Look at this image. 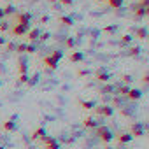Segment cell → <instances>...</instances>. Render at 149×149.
I'll list each match as a JSON object with an SVG mask.
<instances>
[{
  "label": "cell",
  "instance_id": "34",
  "mask_svg": "<svg viewBox=\"0 0 149 149\" xmlns=\"http://www.w3.org/2000/svg\"><path fill=\"white\" fill-rule=\"evenodd\" d=\"M26 53H30V54L35 53V46L33 44H26Z\"/></svg>",
  "mask_w": 149,
  "mask_h": 149
},
{
  "label": "cell",
  "instance_id": "2",
  "mask_svg": "<svg viewBox=\"0 0 149 149\" xmlns=\"http://www.w3.org/2000/svg\"><path fill=\"white\" fill-rule=\"evenodd\" d=\"M93 109H95V114L100 116V118H111V116H114V107H111V105H95Z\"/></svg>",
  "mask_w": 149,
  "mask_h": 149
},
{
  "label": "cell",
  "instance_id": "30",
  "mask_svg": "<svg viewBox=\"0 0 149 149\" xmlns=\"http://www.w3.org/2000/svg\"><path fill=\"white\" fill-rule=\"evenodd\" d=\"M16 53H19V54L26 53V44H18L16 46Z\"/></svg>",
  "mask_w": 149,
  "mask_h": 149
},
{
  "label": "cell",
  "instance_id": "8",
  "mask_svg": "<svg viewBox=\"0 0 149 149\" xmlns=\"http://www.w3.org/2000/svg\"><path fill=\"white\" fill-rule=\"evenodd\" d=\"M42 63L47 67V68H51V70H54V68H58V60L56 58H53L51 54H47V56H44L42 58Z\"/></svg>",
  "mask_w": 149,
  "mask_h": 149
},
{
  "label": "cell",
  "instance_id": "35",
  "mask_svg": "<svg viewBox=\"0 0 149 149\" xmlns=\"http://www.w3.org/2000/svg\"><path fill=\"white\" fill-rule=\"evenodd\" d=\"M7 30H9V25L2 21V25H0V32H7Z\"/></svg>",
  "mask_w": 149,
  "mask_h": 149
},
{
  "label": "cell",
  "instance_id": "18",
  "mask_svg": "<svg viewBox=\"0 0 149 149\" xmlns=\"http://www.w3.org/2000/svg\"><path fill=\"white\" fill-rule=\"evenodd\" d=\"M18 72H19V76H21V74H28V63H26V60H25V58H21V60H19Z\"/></svg>",
  "mask_w": 149,
  "mask_h": 149
},
{
  "label": "cell",
  "instance_id": "41",
  "mask_svg": "<svg viewBox=\"0 0 149 149\" xmlns=\"http://www.w3.org/2000/svg\"><path fill=\"white\" fill-rule=\"evenodd\" d=\"M47 19H49V18H47V16H42V18H40V19H39V23H46V21H47Z\"/></svg>",
  "mask_w": 149,
  "mask_h": 149
},
{
  "label": "cell",
  "instance_id": "46",
  "mask_svg": "<svg viewBox=\"0 0 149 149\" xmlns=\"http://www.w3.org/2000/svg\"><path fill=\"white\" fill-rule=\"evenodd\" d=\"M0 25H2V19H0Z\"/></svg>",
  "mask_w": 149,
  "mask_h": 149
},
{
  "label": "cell",
  "instance_id": "20",
  "mask_svg": "<svg viewBox=\"0 0 149 149\" xmlns=\"http://www.w3.org/2000/svg\"><path fill=\"white\" fill-rule=\"evenodd\" d=\"M137 39H140V40H146L147 39V28L146 26H140V28H137Z\"/></svg>",
  "mask_w": 149,
  "mask_h": 149
},
{
  "label": "cell",
  "instance_id": "43",
  "mask_svg": "<svg viewBox=\"0 0 149 149\" xmlns=\"http://www.w3.org/2000/svg\"><path fill=\"white\" fill-rule=\"evenodd\" d=\"M104 149H114V147H111V146H105V147H104Z\"/></svg>",
  "mask_w": 149,
  "mask_h": 149
},
{
  "label": "cell",
  "instance_id": "6",
  "mask_svg": "<svg viewBox=\"0 0 149 149\" xmlns=\"http://www.w3.org/2000/svg\"><path fill=\"white\" fill-rule=\"evenodd\" d=\"M28 30H30V25H14L11 28V33L14 37H21V35H26Z\"/></svg>",
  "mask_w": 149,
  "mask_h": 149
},
{
  "label": "cell",
  "instance_id": "13",
  "mask_svg": "<svg viewBox=\"0 0 149 149\" xmlns=\"http://www.w3.org/2000/svg\"><path fill=\"white\" fill-rule=\"evenodd\" d=\"M46 135H47V133H46V128H44V126H39V128L32 133V140H42Z\"/></svg>",
  "mask_w": 149,
  "mask_h": 149
},
{
  "label": "cell",
  "instance_id": "4",
  "mask_svg": "<svg viewBox=\"0 0 149 149\" xmlns=\"http://www.w3.org/2000/svg\"><path fill=\"white\" fill-rule=\"evenodd\" d=\"M30 19H32V14L30 13H16L14 16V25H30Z\"/></svg>",
  "mask_w": 149,
  "mask_h": 149
},
{
  "label": "cell",
  "instance_id": "15",
  "mask_svg": "<svg viewBox=\"0 0 149 149\" xmlns=\"http://www.w3.org/2000/svg\"><path fill=\"white\" fill-rule=\"evenodd\" d=\"M114 91L118 93V97H125V98H126V93L130 91V86H128V84H121V86H116Z\"/></svg>",
  "mask_w": 149,
  "mask_h": 149
},
{
  "label": "cell",
  "instance_id": "42",
  "mask_svg": "<svg viewBox=\"0 0 149 149\" xmlns=\"http://www.w3.org/2000/svg\"><path fill=\"white\" fill-rule=\"evenodd\" d=\"M4 16H6L4 14V9H0V19H4Z\"/></svg>",
  "mask_w": 149,
  "mask_h": 149
},
{
  "label": "cell",
  "instance_id": "45",
  "mask_svg": "<svg viewBox=\"0 0 149 149\" xmlns=\"http://www.w3.org/2000/svg\"><path fill=\"white\" fill-rule=\"evenodd\" d=\"M0 86H2V81H0Z\"/></svg>",
  "mask_w": 149,
  "mask_h": 149
},
{
  "label": "cell",
  "instance_id": "28",
  "mask_svg": "<svg viewBox=\"0 0 149 149\" xmlns=\"http://www.w3.org/2000/svg\"><path fill=\"white\" fill-rule=\"evenodd\" d=\"M16 13V9L13 7V6H7V7H4V14L6 16H9V14H14Z\"/></svg>",
  "mask_w": 149,
  "mask_h": 149
},
{
  "label": "cell",
  "instance_id": "3",
  "mask_svg": "<svg viewBox=\"0 0 149 149\" xmlns=\"http://www.w3.org/2000/svg\"><path fill=\"white\" fill-rule=\"evenodd\" d=\"M133 139H139V137H144L146 133V126L142 123H132L130 125V132H128Z\"/></svg>",
  "mask_w": 149,
  "mask_h": 149
},
{
  "label": "cell",
  "instance_id": "44",
  "mask_svg": "<svg viewBox=\"0 0 149 149\" xmlns=\"http://www.w3.org/2000/svg\"><path fill=\"white\" fill-rule=\"evenodd\" d=\"M97 2H107V0H97Z\"/></svg>",
  "mask_w": 149,
  "mask_h": 149
},
{
  "label": "cell",
  "instance_id": "38",
  "mask_svg": "<svg viewBox=\"0 0 149 149\" xmlns=\"http://www.w3.org/2000/svg\"><path fill=\"white\" fill-rule=\"evenodd\" d=\"M104 32H105V33H109V32H116V26H107Z\"/></svg>",
  "mask_w": 149,
  "mask_h": 149
},
{
  "label": "cell",
  "instance_id": "21",
  "mask_svg": "<svg viewBox=\"0 0 149 149\" xmlns=\"http://www.w3.org/2000/svg\"><path fill=\"white\" fill-rule=\"evenodd\" d=\"M61 25H65V26H72V23H74V19L70 18V16H60V19H58Z\"/></svg>",
  "mask_w": 149,
  "mask_h": 149
},
{
  "label": "cell",
  "instance_id": "26",
  "mask_svg": "<svg viewBox=\"0 0 149 149\" xmlns=\"http://www.w3.org/2000/svg\"><path fill=\"white\" fill-rule=\"evenodd\" d=\"M49 37H51V33H49V32H44V33H40V35H39V39H37V40H39V42H46Z\"/></svg>",
  "mask_w": 149,
  "mask_h": 149
},
{
  "label": "cell",
  "instance_id": "27",
  "mask_svg": "<svg viewBox=\"0 0 149 149\" xmlns=\"http://www.w3.org/2000/svg\"><path fill=\"white\" fill-rule=\"evenodd\" d=\"M139 53H140V47H139V46H133V47L128 51V56H137Z\"/></svg>",
  "mask_w": 149,
  "mask_h": 149
},
{
  "label": "cell",
  "instance_id": "10",
  "mask_svg": "<svg viewBox=\"0 0 149 149\" xmlns=\"http://www.w3.org/2000/svg\"><path fill=\"white\" fill-rule=\"evenodd\" d=\"M132 11H133V14H135V18H146L147 16V9L146 7H142V6H139V4H135L133 7H132Z\"/></svg>",
  "mask_w": 149,
  "mask_h": 149
},
{
  "label": "cell",
  "instance_id": "11",
  "mask_svg": "<svg viewBox=\"0 0 149 149\" xmlns=\"http://www.w3.org/2000/svg\"><path fill=\"white\" fill-rule=\"evenodd\" d=\"M39 35H40V28H39V26H33V28H30V30L26 32V37H28L30 42H37Z\"/></svg>",
  "mask_w": 149,
  "mask_h": 149
},
{
  "label": "cell",
  "instance_id": "14",
  "mask_svg": "<svg viewBox=\"0 0 149 149\" xmlns=\"http://www.w3.org/2000/svg\"><path fill=\"white\" fill-rule=\"evenodd\" d=\"M114 139L118 140V144H128L133 140V137L130 133H119V135H114Z\"/></svg>",
  "mask_w": 149,
  "mask_h": 149
},
{
  "label": "cell",
  "instance_id": "1",
  "mask_svg": "<svg viewBox=\"0 0 149 149\" xmlns=\"http://www.w3.org/2000/svg\"><path fill=\"white\" fill-rule=\"evenodd\" d=\"M95 135L105 144V146H109V142H112L114 140V133L107 128V126H102V125H98L97 128H95Z\"/></svg>",
  "mask_w": 149,
  "mask_h": 149
},
{
  "label": "cell",
  "instance_id": "29",
  "mask_svg": "<svg viewBox=\"0 0 149 149\" xmlns=\"http://www.w3.org/2000/svg\"><path fill=\"white\" fill-rule=\"evenodd\" d=\"M130 42H132V35H128V33H126V35H123V37H121V44H123V46H126V44H130Z\"/></svg>",
  "mask_w": 149,
  "mask_h": 149
},
{
  "label": "cell",
  "instance_id": "12",
  "mask_svg": "<svg viewBox=\"0 0 149 149\" xmlns=\"http://www.w3.org/2000/svg\"><path fill=\"white\" fill-rule=\"evenodd\" d=\"M126 98H128V100H133V102H135V100H140V98H142V91L137 90V88H130V91L126 93Z\"/></svg>",
  "mask_w": 149,
  "mask_h": 149
},
{
  "label": "cell",
  "instance_id": "36",
  "mask_svg": "<svg viewBox=\"0 0 149 149\" xmlns=\"http://www.w3.org/2000/svg\"><path fill=\"white\" fill-rule=\"evenodd\" d=\"M60 4H61V6H72L74 0H60Z\"/></svg>",
  "mask_w": 149,
  "mask_h": 149
},
{
  "label": "cell",
  "instance_id": "32",
  "mask_svg": "<svg viewBox=\"0 0 149 149\" xmlns=\"http://www.w3.org/2000/svg\"><path fill=\"white\" fill-rule=\"evenodd\" d=\"M51 56H53V58H56V60L60 61V60L63 58V53H61V51H53V53H51Z\"/></svg>",
  "mask_w": 149,
  "mask_h": 149
},
{
  "label": "cell",
  "instance_id": "37",
  "mask_svg": "<svg viewBox=\"0 0 149 149\" xmlns=\"http://www.w3.org/2000/svg\"><path fill=\"white\" fill-rule=\"evenodd\" d=\"M142 83H144V84H147V83H149V74H147V72L142 76Z\"/></svg>",
  "mask_w": 149,
  "mask_h": 149
},
{
  "label": "cell",
  "instance_id": "22",
  "mask_svg": "<svg viewBox=\"0 0 149 149\" xmlns=\"http://www.w3.org/2000/svg\"><path fill=\"white\" fill-rule=\"evenodd\" d=\"M79 105H81L83 109H86V111H91V109H93L97 104H95L93 100H86V102H79Z\"/></svg>",
  "mask_w": 149,
  "mask_h": 149
},
{
  "label": "cell",
  "instance_id": "19",
  "mask_svg": "<svg viewBox=\"0 0 149 149\" xmlns=\"http://www.w3.org/2000/svg\"><path fill=\"white\" fill-rule=\"evenodd\" d=\"M107 4L111 9H121L123 4H125V0H107Z\"/></svg>",
  "mask_w": 149,
  "mask_h": 149
},
{
  "label": "cell",
  "instance_id": "47",
  "mask_svg": "<svg viewBox=\"0 0 149 149\" xmlns=\"http://www.w3.org/2000/svg\"><path fill=\"white\" fill-rule=\"evenodd\" d=\"M0 149H4V147H2V146H0Z\"/></svg>",
  "mask_w": 149,
  "mask_h": 149
},
{
  "label": "cell",
  "instance_id": "39",
  "mask_svg": "<svg viewBox=\"0 0 149 149\" xmlns=\"http://www.w3.org/2000/svg\"><path fill=\"white\" fill-rule=\"evenodd\" d=\"M6 42H7V39L4 35H0V46H6Z\"/></svg>",
  "mask_w": 149,
  "mask_h": 149
},
{
  "label": "cell",
  "instance_id": "5",
  "mask_svg": "<svg viewBox=\"0 0 149 149\" xmlns=\"http://www.w3.org/2000/svg\"><path fill=\"white\" fill-rule=\"evenodd\" d=\"M40 142L44 144V149H60V144H58V140H56L54 137H49V135H46V137H44Z\"/></svg>",
  "mask_w": 149,
  "mask_h": 149
},
{
  "label": "cell",
  "instance_id": "7",
  "mask_svg": "<svg viewBox=\"0 0 149 149\" xmlns=\"http://www.w3.org/2000/svg\"><path fill=\"white\" fill-rule=\"evenodd\" d=\"M95 79H97L98 83H109V81H111V74H109L105 68H98L97 74H95Z\"/></svg>",
  "mask_w": 149,
  "mask_h": 149
},
{
  "label": "cell",
  "instance_id": "31",
  "mask_svg": "<svg viewBox=\"0 0 149 149\" xmlns=\"http://www.w3.org/2000/svg\"><path fill=\"white\" fill-rule=\"evenodd\" d=\"M121 81H123L125 84H130V81H132V76H130V74H123V76H121Z\"/></svg>",
  "mask_w": 149,
  "mask_h": 149
},
{
  "label": "cell",
  "instance_id": "25",
  "mask_svg": "<svg viewBox=\"0 0 149 149\" xmlns=\"http://www.w3.org/2000/svg\"><path fill=\"white\" fill-rule=\"evenodd\" d=\"M18 81H19L21 84H28V83H30V79H28V74H21V76L18 77Z\"/></svg>",
  "mask_w": 149,
  "mask_h": 149
},
{
  "label": "cell",
  "instance_id": "23",
  "mask_svg": "<svg viewBox=\"0 0 149 149\" xmlns=\"http://www.w3.org/2000/svg\"><path fill=\"white\" fill-rule=\"evenodd\" d=\"M114 90H116L114 84H105V86L100 88V93H111V91H114Z\"/></svg>",
  "mask_w": 149,
  "mask_h": 149
},
{
  "label": "cell",
  "instance_id": "33",
  "mask_svg": "<svg viewBox=\"0 0 149 149\" xmlns=\"http://www.w3.org/2000/svg\"><path fill=\"white\" fill-rule=\"evenodd\" d=\"M6 49L7 51H14L16 49V44L14 42H6Z\"/></svg>",
  "mask_w": 149,
  "mask_h": 149
},
{
  "label": "cell",
  "instance_id": "24",
  "mask_svg": "<svg viewBox=\"0 0 149 149\" xmlns=\"http://www.w3.org/2000/svg\"><path fill=\"white\" fill-rule=\"evenodd\" d=\"M74 46H76V39H74V37H67L65 39V47H74Z\"/></svg>",
  "mask_w": 149,
  "mask_h": 149
},
{
  "label": "cell",
  "instance_id": "16",
  "mask_svg": "<svg viewBox=\"0 0 149 149\" xmlns=\"http://www.w3.org/2000/svg\"><path fill=\"white\" fill-rule=\"evenodd\" d=\"M83 126L84 128H97L98 121H95V118H84L83 119Z\"/></svg>",
  "mask_w": 149,
  "mask_h": 149
},
{
  "label": "cell",
  "instance_id": "9",
  "mask_svg": "<svg viewBox=\"0 0 149 149\" xmlns=\"http://www.w3.org/2000/svg\"><path fill=\"white\" fill-rule=\"evenodd\" d=\"M68 60L72 63H81V61H84V53L83 51H72L70 56H68Z\"/></svg>",
  "mask_w": 149,
  "mask_h": 149
},
{
  "label": "cell",
  "instance_id": "17",
  "mask_svg": "<svg viewBox=\"0 0 149 149\" xmlns=\"http://www.w3.org/2000/svg\"><path fill=\"white\" fill-rule=\"evenodd\" d=\"M2 130H4V132H16V123H14L13 119H9V121H4V125H2Z\"/></svg>",
  "mask_w": 149,
  "mask_h": 149
},
{
  "label": "cell",
  "instance_id": "40",
  "mask_svg": "<svg viewBox=\"0 0 149 149\" xmlns=\"http://www.w3.org/2000/svg\"><path fill=\"white\" fill-rule=\"evenodd\" d=\"M139 6H142V7L147 9V0H139Z\"/></svg>",
  "mask_w": 149,
  "mask_h": 149
}]
</instances>
